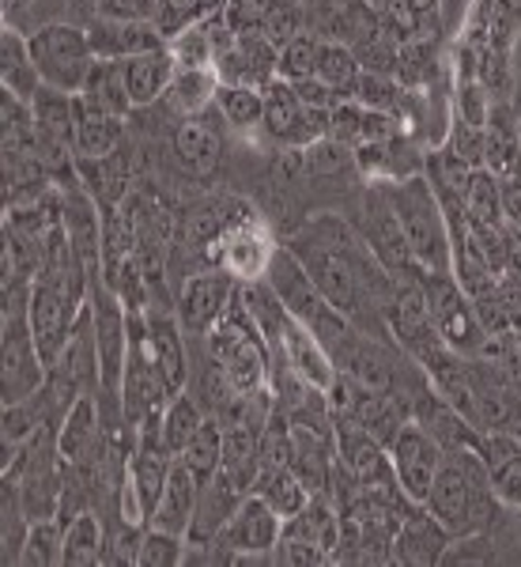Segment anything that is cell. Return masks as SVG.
<instances>
[{"label":"cell","instance_id":"obj_1","mask_svg":"<svg viewBox=\"0 0 521 567\" xmlns=\"http://www.w3.org/2000/svg\"><path fill=\"white\" fill-rule=\"evenodd\" d=\"M288 246L341 315L374 337H389L386 307L397 291V277L382 269V261L344 216L306 219Z\"/></svg>","mask_w":521,"mask_h":567},{"label":"cell","instance_id":"obj_2","mask_svg":"<svg viewBox=\"0 0 521 567\" xmlns=\"http://www.w3.org/2000/svg\"><path fill=\"white\" fill-rule=\"evenodd\" d=\"M427 511L454 534V542L491 534L502 515V503L491 488V473L477 451H446L442 470L431 484Z\"/></svg>","mask_w":521,"mask_h":567},{"label":"cell","instance_id":"obj_3","mask_svg":"<svg viewBox=\"0 0 521 567\" xmlns=\"http://www.w3.org/2000/svg\"><path fill=\"white\" fill-rule=\"evenodd\" d=\"M386 189L397 224L405 231V243L413 250L416 265L424 272H454V246H450V224H446L442 200H438L431 178L408 175L397 182H378Z\"/></svg>","mask_w":521,"mask_h":567},{"label":"cell","instance_id":"obj_4","mask_svg":"<svg viewBox=\"0 0 521 567\" xmlns=\"http://www.w3.org/2000/svg\"><path fill=\"white\" fill-rule=\"evenodd\" d=\"M264 280H269V288L280 296V303L291 310V318L303 322L310 333L322 341V349L329 355L341 352L344 344L355 337V329H360L352 318L341 315V310L329 303L325 291L317 288L314 277L306 272V265L295 258V250H291L288 243L272 250L269 269H264Z\"/></svg>","mask_w":521,"mask_h":567},{"label":"cell","instance_id":"obj_5","mask_svg":"<svg viewBox=\"0 0 521 567\" xmlns=\"http://www.w3.org/2000/svg\"><path fill=\"white\" fill-rule=\"evenodd\" d=\"M27 39H31L34 69H39L42 84L80 95V87L87 84L91 69L98 61L95 50H91L87 27L53 20V23H39Z\"/></svg>","mask_w":521,"mask_h":567},{"label":"cell","instance_id":"obj_6","mask_svg":"<svg viewBox=\"0 0 521 567\" xmlns=\"http://www.w3.org/2000/svg\"><path fill=\"white\" fill-rule=\"evenodd\" d=\"M347 224H352L355 231H360V239L371 246V254L382 261V269L393 272L397 280L424 277V269H419L413 250H408L405 231H400L397 213H393L386 189H382L378 182H367V189L352 200V216H347Z\"/></svg>","mask_w":521,"mask_h":567},{"label":"cell","instance_id":"obj_7","mask_svg":"<svg viewBox=\"0 0 521 567\" xmlns=\"http://www.w3.org/2000/svg\"><path fill=\"white\" fill-rule=\"evenodd\" d=\"M419 284H424L427 315H431L438 337L461 355H488L491 333L483 329L477 307L461 291V284L454 280V272H438V277L435 272H424Z\"/></svg>","mask_w":521,"mask_h":567},{"label":"cell","instance_id":"obj_8","mask_svg":"<svg viewBox=\"0 0 521 567\" xmlns=\"http://www.w3.org/2000/svg\"><path fill=\"white\" fill-rule=\"evenodd\" d=\"M239 288H242V280H235L227 269H212V265L197 272H186V280L174 291V315H178L189 341L205 337L208 329L227 315V307L239 299Z\"/></svg>","mask_w":521,"mask_h":567},{"label":"cell","instance_id":"obj_9","mask_svg":"<svg viewBox=\"0 0 521 567\" xmlns=\"http://www.w3.org/2000/svg\"><path fill=\"white\" fill-rule=\"evenodd\" d=\"M283 537V518L264 503L258 492H250L239 511L227 518V526L219 529L212 542L216 553L231 556V560H253V556H269Z\"/></svg>","mask_w":521,"mask_h":567},{"label":"cell","instance_id":"obj_10","mask_svg":"<svg viewBox=\"0 0 521 567\" xmlns=\"http://www.w3.org/2000/svg\"><path fill=\"white\" fill-rule=\"evenodd\" d=\"M386 451H389V462H393V470H397V481H400V488H405V496L413 503H427L438 470H442V454H446L442 446H438L416 420H408V424L393 435V443Z\"/></svg>","mask_w":521,"mask_h":567},{"label":"cell","instance_id":"obj_11","mask_svg":"<svg viewBox=\"0 0 521 567\" xmlns=\"http://www.w3.org/2000/svg\"><path fill=\"white\" fill-rule=\"evenodd\" d=\"M454 534L446 529L424 503H416L397 526V537H393V564H408V567H435L446 564L450 556Z\"/></svg>","mask_w":521,"mask_h":567},{"label":"cell","instance_id":"obj_12","mask_svg":"<svg viewBox=\"0 0 521 567\" xmlns=\"http://www.w3.org/2000/svg\"><path fill=\"white\" fill-rule=\"evenodd\" d=\"M87 39H91V50H95L98 61H129L136 53L163 50V45H167V34H163L155 23L110 20V16H98V20L87 27Z\"/></svg>","mask_w":521,"mask_h":567},{"label":"cell","instance_id":"obj_13","mask_svg":"<svg viewBox=\"0 0 521 567\" xmlns=\"http://www.w3.org/2000/svg\"><path fill=\"white\" fill-rule=\"evenodd\" d=\"M250 496L242 484H235L227 473H212L205 484H200V499H197V515H194V526H189L186 542L200 548V545H212L219 537V529L227 526V518L239 511V503Z\"/></svg>","mask_w":521,"mask_h":567},{"label":"cell","instance_id":"obj_14","mask_svg":"<svg viewBox=\"0 0 521 567\" xmlns=\"http://www.w3.org/2000/svg\"><path fill=\"white\" fill-rule=\"evenodd\" d=\"M174 155L178 163L197 178H208L223 159V125H212V114L181 117V125L174 130Z\"/></svg>","mask_w":521,"mask_h":567},{"label":"cell","instance_id":"obj_15","mask_svg":"<svg viewBox=\"0 0 521 567\" xmlns=\"http://www.w3.org/2000/svg\"><path fill=\"white\" fill-rule=\"evenodd\" d=\"M200 481L194 470H189L181 458H174V470L167 477V488L159 496V507H155L152 523L148 526H159V529H170V534H189L194 526V515H197V499H200Z\"/></svg>","mask_w":521,"mask_h":567},{"label":"cell","instance_id":"obj_16","mask_svg":"<svg viewBox=\"0 0 521 567\" xmlns=\"http://www.w3.org/2000/svg\"><path fill=\"white\" fill-rule=\"evenodd\" d=\"M0 80H4V91L23 103H31L42 91V76L34 69V53H31V39L20 31V27H8L0 34Z\"/></svg>","mask_w":521,"mask_h":567},{"label":"cell","instance_id":"obj_17","mask_svg":"<svg viewBox=\"0 0 521 567\" xmlns=\"http://www.w3.org/2000/svg\"><path fill=\"white\" fill-rule=\"evenodd\" d=\"M125 144V117L84 103L76 95V159H103Z\"/></svg>","mask_w":521,"mask_h":567},{"label":"cell","instance_id":"obj_18","mask_svg":"<svg viewBox=\"0 0 521 567\" xmlns=\"http://www.w3.org/2000/svg\"><path fill=\"white\" fill-rule=\"evenodd\" d=\"M122 69H125V84H129L133 106L144 110L167 95L178 61H174V53L163 45V50H148V53H136V58L122 61Z\"/></svg>","mask_w":521,"mask_h":567},{"label":"cell","instance_id":"obj_19","mask_svg":"<svg viewBox=\"0 0 521 567\" xmlns=\"http://www.w3.org/2000/svg\"><path fill=\"white\" fill-rule=\"evenodd\" d=\"M283 537H299V542H310L325 548L329 556H336V548H341V511L329 496H310L306 507L283 523Z\"/></svg>","mask_w":521,"mask_h":567},{"label":"cell","instance_id":"obj_20","mask_svg":"<svg viewBox=\"0 0 521 567\" xmlns=\"http://www.w3.org/2000/svg\"><path fill=\"white\" fill-rule=\"evenodd\" d=\"M216 91H219L216 69L178 65V69H174V80H170V87H167V95H163V99H167V106L178 117H197V114H205V110L216 103Z\"/></svg>","mask_w":521,"mask_h":567},{"label":"cell","instance_id":"obj_21","mask_svg":"<svg viewBox=\"0 0 521 567\" xmlns=\"http://www.w3.org/2000/svg\"><path fill=\"white\" fill-rule=\"evenodd\" d=\"M314 76L333 91L336 99H355V84L363 76V65L355 58V50L341 39H322L317 45V65H314Z\"/></svg>","mask_w":521,"mask_h":567},{"label":"cell","instance_id":"obj_22","mask_svg":"<svg viewBox=\"0 0 521 567\" xmlns=\"http://www.w3.org/2000/svg\"><path fill=\"white\" fill-rule=\"evenodd\" d=\"M80 99L98 110H110L117 117H129L133 114V95H129V84H125V69L122 61H95L91 69L87 84L80 87Z\"/></svg>","mask_w":521,"mask_h":567},{"label":"cell","instance_id":"obj_23","mask_svg":"<svg viewBox=\"0 0 521 567\" xmlns=\"http://www.w3.org/2000/svg\"><path fill=\"white\" fill-rule=\"evenodd\" d=\"M106 553V518L98 511H80L65 523V564L61 567H95Z\"/></svg>","mask_w":521,"mask_h":567},{"label":"cell","instance_id":"obj_24","mask_svg":"<svg viewBox=\"0 0 521 567\" xmlns=\"http://www.w3.org/2000/svg\"><path fill=\"white\" fill-rule=\"evenodd\" d=\"M253 492L269 503L272 511L288 523L291 515H299V511L310 503V492L306 484L299 481V473L291 470V465H277V470H261L258 473V484H253Z\"/></svg>","mask_w":521,"mask_h":567},{"label":"cell","instance_id":"obj_25","mask_svg":"<svg viewBox=\"0 0 521 567\" xmlns=\"http://www.w3.org/2000/svg\"><path fill=\"white\" fill-rule=\"evenodd\" d=\"M216 106H219V114H223L227 130H235V133H258L264 125V91L261 87L219 84Z\"/></svg>","mask_w":521,"mask_h":567},{"label":"cell","instance_id":"obj_26","mask_svg":"<svg viewBox=\"0 0 521 567\" xmlns=\"http://www.w3.org/2000/svg\"><path fill=\"white\" fill-rule=\"evenodd\" d=\"M205 405L197 401L194 390H181L174 393V398L163 405V416H159V427H163V439H167V446L174 454L186 451V443L194 439V432L200 427V420H205Z\"/></svg>","mask_w":521,"mask_h":567},{"label":"cell","instance_id":"obj_27","mask_svg":"<svg viewBox=\"0 0 521 567\" xmlns=\"http://www.w3.org/2000/svg\"><path fill=\"white\" fill-rule=\"evenodd\" d=\"M27 534H31V515L23 511L20 492L4 481L0 484V545H4L0 560H4V567H20Z\"/></svg>","mask_w":521,"mask_h":567},{"label":"cell","instance_id":"obj_28","mask_svg":"<svg viewBox=\"0 0 521 567\" xmlns=\"http://www.w3.org/2000/svg\"><path fill=\"white\" fill-rule=\"evenodd\" d=\"M178 458L186 462L200 481L212 477L219 465H223V420L219 416L200 420V427L194 432V439H189L186 451H181Z\"/></svg>","mask_w":521,"mask_h":567},{"label":"cell","instance_id":"obj_29","mask_svg":"<svg viewBox=\"0 0 521 567\" xmlns=\"http://www.w3.org/2000/svg\"><path fill=\"white\" fill-rule=\"evenodd\" d=\"M65 564V526L61 518H39L23 542L20 567H61Z\"/></svg>","mask_w":521,"mask_h":567},{"label":"cell","instance_id":"obj_30","mask_svg":"<svg viewBox=\"0 0 521 567\" xmlns=\"http://www.w3.org/2000/svg\"><path fill=\"white\" fill-rule=\"evenodd\" d=\"M303 171L306 178H341V175H355L360 163H355V152L347 144L325 136V141L303 148Z\"/></svg>","mask_w":521,"mask_h":567},{"label":"cell","instance_id":"obj_31","mask_svg":"<svg viewBox=\"0 0 521 567\" xmlns=\"http://www.w3.org/2000/svg\"><path fill=\"white\" fill-rule=\"evenodd\" d=\"M189 542L181 534H170V529L148 526L140 537V553H136V567H178L186 564Z\"/></svg>","mask_w":521,"mask_h":567},{"label":"cell","instance_id":"obj_32","mask_svg":"<svg viewBox=\"0 0 521 567\" xmlns=\"http://www.w3.org/2000/svg\"><path fill=\"white\" fill-rule=\"evenodd\" d=\"M317 45H322V39H317V34H310V31H303L299 39H291L288 45H280V80L299 84V80L314 76Z\"/></svg>","mask_w":521,"mask_h":567},{"label":"cell","instance_id":"obj_33","mask_svg":"<svg viewBox=\"0 0 521 567\" xmlns=\"http://www.w3.org/2000/svg\"><path fill=\"white\" fill-rule=\"evenodd\" d=\"M261 31L269 34L277 45H288L291 39L306 31L303 27V8L295 0H277V4H264V20H261Z\"/></svg>","mask_w":521,"mask_h":567},{"label":"cell","instance_id":"obj_34","mask_svg":"<svg viewBox=\"0 0 521 567\" xmlns=\"http://www.w3.org/2000/svg\"><path fill=\"white\" fill-rule=\"evenodd\" d=\"M148 526L125 523V518L114 515V526H106V553L103 564H136V553H140V537Z\"/></svg>","mask_w":521,"mask_h":567},{"label":"cell","instance_id":"obj_35","mask_svg":"<svg viewBox=\"0 0 521 567\" xmlns=\"http://www.w3.org/2000/svg\"><path fill=\"white\" fill-rule=\"evenodd\" d=\"M491 488H496V499L502 507L521 511V446L514 454H507L502 462L491 465Z\"/></svg>","mask_w":521,"mask_h":567},{"label":"cell","instance_id":"obj_36","mask_svg":"<svg viewBox=\"0 0 521 567\" xmlns=\"http://www.w3.org/2000/svg\"><path fill=\"white\" fill-rule=\"evenodd\" d=\"M272 556H277L280 564H295V567L333 564V556H329L325 548H317V545H310V542H299V537H280V545L272 548Z\"/></svg>","mask_w":521,"mask_h":567}]
</instances>
